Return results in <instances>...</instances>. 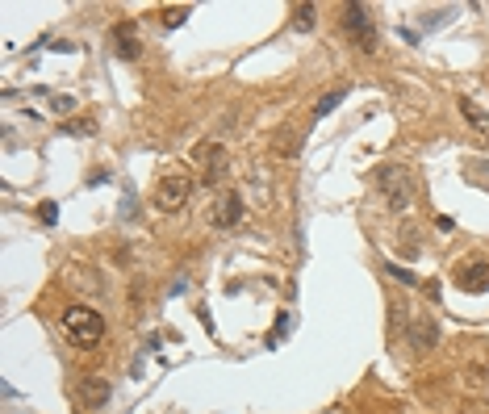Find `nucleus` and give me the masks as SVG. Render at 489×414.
Here are the masks:
<instances>
[{
	"label": "nucleus",
	"mask_w": 489,
	"mask_h": 414,
	"mask_svg": "<svg viewBox=\"0 0 489 414\" xmlns=\"http://www.w3.org/2000/svg\"><path fill=\"white\" fill-rule=\"evenodd\" d=\"M63 331H67V339L76 347H92L105 335V318L96 314V309H88V305H72L63 314Z\"/></svg>",
	"instance_id": "obj_1"
},
{
	"label": "nucleus",
	"mask_w": 489,
	"mask_h": 414,
	"mask_svg": "<svg viewBox=\"0 0 489 414\" xmlns=\"http://www.w3.org/2000/svg\"><path fill=\"white\" fill-rule=\"evenodd\" d=\"M193 164L201 168L205 184H222L226 180V146L222 142H201L193 146Z\"/></svg>",
	"instance_id": "obj_2"
},
{
	"label": "nucleus",
	"mask_w": 489,
	"mask_h": 414,
	"mask_svg": "<svg viewBox=\"0 0 489 414\" xmlns=\"http://www.w3.org/2000/svg\"><path fill=\"white\" fill-rule=\"evenodd\" d=\"M343 34H347L360 50H376V30H372L368 5H347V9H343Z\"/></svg>",
	"instance_id": "obj_3"
},
{
	"label": "nucleus",
	"mask_w": 489,
	"mask_h": 414,
	"mask_svg": "<svg viewBox=\"0 0 489 414\" xmlns=\"http://www.w3.org/2000/svg\"><path fill=\"white\" fill-rule=\"evenodd\" d=\"M188 193H193V180L188 176H163L159 188H155V205L163 214H176L188 205Z\"/></svg>",
	"instance_id": "obj_4"
},
{
	"label": "nucleus",
	"mask_w": 489,
	"mask_h": 414,
	"mask_svg": "<svg viewBox=\"0 0 489 414\" xmlns=\"http://www.w3.org/2000/svg\"><path fill=\"white\" fill-rule=\"evenodd\" d=\"M406 339H410V347H414V351H431L435 343H439V323H435L431 314L410 318V323H406Z\"/></svg>",
	"instance_id": "obj_5"
},
{
	"label": "nucleus",
	"mask_w": 489,
	"mask_h": 414,
	"mask_svg": "<svg viewBox=\"0 0 489 414\" xmlns=\"http://www.w3.org/2000/svg\"><path fill=\"white\" fill-rule=\"evenodd\" d=\"M109 42H113V55H118V59H138V55H142L138 30H134L130 21H118L113 30H109Z\"/></svg>",
	"instance_id": "obj_6"
},
{
	"label": "nucleus",
	"mask_w": 489,
	"mask_h": 414,
	"mask_svg": "<svg viewBox=\"0 0 489 414\" xmlns=\"http://www.w3.org/2000/svg\"><path fill=\"white\" fill-rule=\"evenodd\" d=\"M239 222H243V197L239 193H226L222 201L213 205V226L217 230H235Z\"/></svg>",
	"instance_id": "obj_7"
},
{
	"label": "nucleus",
	"mask_w": 489,
	"mask_h": 414,
	"mask_svg": "<svg viewBox=\"0 0 489 414\" xmlns=\"http://www.w3.org/2000/svg\"><path fill=\"white\" fill-rule=\"evenodd\" d=\"M380 188H385V201H389V210H406L410 205V188H406V176L385 168L380 172Z\"/></svg>",
	"instance_id": "obj_8"
},
{
	"label": "nucleus",
	"mask_w": 489,
	"mask_h": 414,
	"mask_svg": "<svg viewBox=\"0 0 489 414\" xmlns=\"http://www.w3.org/2000/svg\"><path fill=\"white\" fill-rule=\"evenodd\" d=\"M456 281H460V289H468V293H485V289H489V260L460 264V268H456Z\"/></svg>",
	"instance_id": "obj_9"
},
{
	"label": "nucleus",
	"mask_w": 489,
	"mask_h": 414,
	"mask_svg": "<svg viewBox=\"0 0 489 414\" xmlns=\"http://www.w3.org/2000/svg\"><path fill=\"white\" fill-rule=\"evenodd\" d=\"M80 402H84L88 410L105 406V402H109V381H105V377H84V381H80Z\"/></svg>",
	"instance_id": "obj_10"
},
{
	"label": "nucleus",
	"mask_w": 489,
	"mask_h": 414,
	"mask_svg": "<svg viewBox=\"0 0 489 414\" xmlns=\"http://www.w3.org/2000/svg\"><path fill=\"white\" fill-rule=\"evenodd\" d=\"M460 113H464V122L477 130V134H489V113L477 105V100L472 96H460Z\"/></svg>",
	"instance_id": "obj_11"
},
{
	"label": "nucleus",
	"mask_w": 489,
	"mask_h": 414,
	"mask_svg": "<svg viewBox=\"0 0 489 414\" xmlns=\"http://www.w3.org/2000/svg\"><path fill=\"white\" fill-rule=\"evenodd\" d=\"M59 134H67V138H88V134H96V118H72V122L59 126Z\"/></svg>",
	"instance_id": "obj_12"
},
{
	"label": "nucleus",
	"mask_w": 489,
	"mask_h": 414,
	"mask_svg": "<svg viewBox=\"0 0 489 414\" xmlns=\"http://www.w3.org/2000/svg\"><path fill=\"white\" fill-rule=\"evenodd\" d=\"M351 92V84H339L335 92H326V96H318V105H314V118H326V113H331L335 105H339V100Z\"/></svg>",
	"instance_id": "obj_13"
},
{
	"label": "nucleus",
	"mask_w": 489,
	"mask_h": 414,
	"mask_svg": "<svg viewBox=\"0 0 489 414\" xmlns=\"http://www.w3.org/2000/svg\"><path fill=\"white\" fill-rule=\"evenodd\" d=\"M314 13H318L314 5H297V9H293V30L309 34V30H314Z\"/></svg>",
	"instance_id": "obj_14"
},
{
	"label": "nucleus",
	"mask_w": 489,
	"mask_h": 414,
	"mask_svg": "<svg viewBox=\"0 0 489 414\" xmlns=\"http://www.w3.org/2000/svg\"><path fill=\"white\" fill-rule=\"evenodd\" d=\"M385 272H389V276H393L398 285H410V289H422V281H418V276H414L410 268H398V264H385Z\"/></svg>",
	"instance_id": "obj_15"
},
{
	"label": "nucleus",
	"mask_w": 489,
	"mask_h": 414,
	"mask_svg": "<svg viewBox=\"0 0 489 414\" xmlns=\"http://www.w3.org/2000/svg\"><path fill=\"white\" fill-rule=\"evenodd\" d=\"M276 155H285V160H293V155H297V138H293V130H281V134H276Z\"/></svg>",
	"instance_id": "obj_16"
},
{
	"label": "nucleus",
	"mask_w": 489,
	"mask_h": 414,
	"mask_svg": "<svg viewBox=\"0 0 489 414\" xmlns=\"http://www.w3.org/2000/svg\"><path fill=\"white\" fill-rule=\"evenodd\" d=\"M50 109H54V113H72V109H76V96L54 92V96H50Z\"/></svg>",
	"instance_id": "obj_17"
},
{
	"label": "nucleus",
	"mask_w": 489,
	"mask_h": 414,
	"mask_svg": "<svg viewBox=\"0 0 489 414\" xmlns=\"http://www.w3.org/2000/svg\"><path fill=\"white\" fill-rule=\"evenodd\" d=\"M184 17H188V9H184V5H176V9H163V25H168V30H176Z\"/></svg>",
	"instance_id": "obj_18"
},
{
	"label": "nucleus",
	"mask_w": 489,
	"mask_h": 414,
	"mask_svg": "<svg viewBox=\"0 0 489 414\" xmlns=\"http://www.w3.org/2000/svg\"><path fill=\"white\" fill-rule=\"evenodd\" d=\"M54 214H59V205H54V201H42V205H38V218H42V222H54Z\"/></svg>",
	"instance_id": "obj_19"
},
{
	"label": "nucleus",
	"mask_w": 489,
	"mask_h": 414,
	"mask_svg": "<svg viewBox=\"0 0 489 414\" xmlns=\"http://www.w3.org/2000/svg\"><path fill=\"white\" fill-rule=\"evenodd\" d=\"M435 226H439L444 235H452V230H456V222H452V218H435Z\"/></svg>",
	"instance_id": "obj_20"
}]
</instances>
